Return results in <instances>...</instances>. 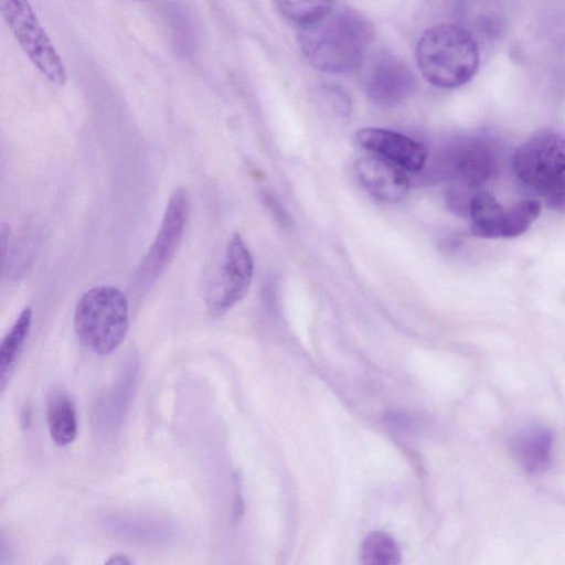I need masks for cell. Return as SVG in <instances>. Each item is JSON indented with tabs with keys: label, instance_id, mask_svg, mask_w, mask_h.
Returning <instances> with one entry per match:
<instances>
[{
	"label": "cell",
	"instance_id": "cell-1",
	"mask_svg": "<svg viewBox=\"0 0 565 565\" xmlns=\"http://www.w3.org/2000/svg\"><path fill=\"white\" fill-rule=\"evenodd\" d=\"M373 39L371 23L349 8L332 9L318 21L302 26L299 46L316 68L327 73H347L364 58Z\"/></svg>",
	"mask_w": 565,
	"mask_h": 565
},
{
	"label": "cell",
	"instance_id": "cell-2",
	"mask_svg": "<svg viewBox=\"0 0 565 565\" xmlns=\"http://www.w3.org/2000/svg\"><path fill=\"white\" fill-rule=\"evenodd\" d=\"M418 67L434 86L456 88L468 83L479 65L478 42L458 24L426 30L416 47Z\"/></svg>",
	"mask_w": 565,
	"mask_h": 565
},
{
	"label": "cell",
	"instance_id": "cell-3",
	"mask_svg": "<svg viewBox=\"0 0 565 565\" xmlns=\"http://www.w3.org/2000/svg\"><path fill=\"white\" fill-rule=\"evenodd\" d=\"M129 328V305L117 287L99 285L82 295L74 311L78 340L98 355L113 353Z\"/></svg>",
	"mask_w": 565,
	"mask_h": 565
},
{
	"label": "cell",
	"instance_id": "cell-4",
	"mask_svg": "<svg viewBox=\"0 0 565 565\" xmlns=\"http://www.w3.org/2000/svg\"><path fill=\"white\" fill-rule=\"evenodd\" d=\"M493 162L490 145L483 138H465L446 149L441 173L450 182L446 195L449 207L457 213L467 212L473 190L489 179Z\"/></svg>",
	"mask_w": 565,
	"mask_h": 565
},
{
	"label": "cell",
	"instance_id": "cell-5",
	"mask_svg": "<svg viewBox=\"0 0 565 565\" xmlns=\"http://www.w3.org/2000/svg\"><path fill=\"white\" fill-rule=\"evenodd\" d=\"M0 12L14 39L38 68L52 84L63 86L65 65L38 20L28 0H0Z\"/></svg>",
	"mask_w": 565,
	"mask_h": 565
},
{
	"label": "cell",
	"instance_id": "cell-6",
	"mask_svg": "<svg viewBox=\"0 0 565 565\" xmlns=\"http://www.w3.org/2000/svg\"><path fill=\"white\" fill-rule=\"evenodd\" d=\"M253 275V257L242 236L234 233L227 242L221 267L206 291L209 312L220 316L232 309L248 292Z\"/></svg>",
	"mask_w": 565,
	"mask_h": 565
},
{
	"label": "cell",
	"instance_id": "cell-7",
	"mask_svg": "<svg viewBox=\"0 0 565 565\" xmlns=\"http://www.w3.org/2000/svg\"><path fill=\"white\" fill-rule=\"evenodd\" d=\"M189 215V196L184 189H175L167 203L160 228L136 273L139 288L151 286L173 258L183 238Z\"/></svg>",
	"mask_w": 565,
	"mask_h": 565
},
{
	"label": "cell",
	"instance_id": "cell-8",
	"mask_svg": "<svg viewBox=\"0 0 565 565\" xmlns=\"http://www.w3.org/2000/svg\"><path fill=\"white\" fill-rule=\"evenodd\" d=\"M518 179L539 192L565 175V138L544 130L527 139L512 160Z\"/></svg>",
	"mask_w": 565,
	"mask_h": 565
},
{
	"label": "cell",
	"instance_id": "cell-9",
	"mask_svg": "<svg viewBox=\"0 0 565 565\" xmlns=\"http://www.w3.org/2000/svg\"><path fill=\"white\" fill-rule=\"evenodd\" d=\"M366 96L383 108L396 107L406 102L416 89V78L408 65L388 52L372 56L363 72Z\"/></svg>",
	"mask_w": 565,
	"mask_h": 565
},
{
	"label": "cell",
	"instance_id": "cell-10",
	"mask_svg": "<svg viewBox=\"0 0 565 565\" xmlns=\"http://www.w3.org/2000/svg\"><path fill=\"white\" fill-rule=\"evenodd\" d=\"M356 142L405 171L420 172L427 162V150L418 141L382 128H363L355 134Z\"/></svg>",
	"mask_w": 565,
	"mask_h": 565
},
{
	"label": "cell",
	"instance_id": "cell-11",
	"mask_svg": "<svg viewBox=\"0 0 565 565\" xmlns=\"http://www.w3.org/2000/svg\"><path fill=\"white\" fill-rule=\"evenodd\" d=\"M354 173L361 186L381 202H401L409 192V179L405 170L382 157L359 159L354 164Z\"/></svg>",
	"mask_w": 565,
	"mask_h": 565
},
{
	"label": "cell",
	"instance_id": "cell-12",
	"mask_svg": "<svg viewBox=\"0 0 565 565\" xmlns=\"http://www.w3.org/2000/svg\"><path fill=\"white\" fill-rule=\"evenodd\" d=\"M457 18L472 38L478 41H494L505 28V14L500 0H457Z\"/></svg>",
	"mask_w": 565,
	"mask_h": 565
},
{
	"label": "cell",
	"instance_id": "cell-13",
	"mask_svg": "<svg viewBox=\"0 0 565 565\" xmlns=\"http://www.w3.org/2000/svg\"><path fill=\"white\" fill-rule=\"evenodd\" d=\"M552 446V431L537 424L522 427L510 440L513 457L530 473H540L547 469Z\"/></svg>",
	"mask_w": 565,
	"mask_h": 565
},
{
	"label": "cell",
	"instance_id": "cell-14",
	"mask_svg": "<svg viewBox=\"0 0 565 565\" xmlns=\"http://www.w3.org/2000/svg\"><path fill=\"white\" fill-rule=\"evenodd\" d=\"M46 418L52 440L61 447L72 444L78 431L75 406L70 396L60 390L47 398Z\"/></svg>",
	"mask_w": 565,
	"mask_h": 565
},
{
	"label": "cell",
	"instance_id": "cell-15",
	"mask_svg": "<svg viewBox=\"0 0 565 565\" xmlns=\"http://www.w3.org/2000/svg\"><path fill=\"white\" fill-rule=\"evenodd\" d=\"M471 232L481 238L501 237L505 209L487 191H477L470 199L468 213Z\"/></svg>",
	"mask_w": 565,
	"mask_h": 565
},
{
	"label": "cell",
	"instance_id": "cell-16",
	"mask_svg": "<svg viewBox=\"0 0 565 565\" xmlns=\"http://www.w3.org/2000/svg\"><path fill=\"white\" fill-rule=\"evenodd\" d=\"M32 309L26 307L3 338L0 345V388L4 391L19 361L23 343L30 332Z\"/></svg>",
	"mask_w": 565,
	"mask_h": 565
},
{
	"label": "cell",
	"instance_id": "cell-17",
	"mask_svg": "<svg viewBox=\"0 0 565 565\" xmlns=\"http://www.w3.org/2000/svg\"><path fill=\"white\" fill-rule=\"evenodd\" d=\"M279 14L299 28L309 25L333 9L334 0H274Z\"/></svg>",
	"mask_w": 565,
	"mask_h": 565
},
{
	"label": "cell",
	"instance_id": "cell-18",
	"mask_svg": "<svg viewBox=\"0 0 565 565\" xmlns=\"http://www.w3.org/2000/svg\"><path fill=\"white\" fill-rule=\"evenodd\" d=\"M361 562L364 565H396L401 562V551L390 534L374 531L363 540Z\"/></svg>",
	"mask_w": 565,
	"mask_h": 565
},
{
	"label": "cell",
	"instance_id": "cell-19",
	"mask_svg": "<svg viewBox=\"0 0 565 565\" xmlns=\"http://www.w3.org/2000/svg\"><path fill=\"white\" fill-rule=\"evenodd\" d=\"M540 212V202L532 199L520 201L505 210L501 237L511 238L522 235L539 217Z\"/></svg>",
	"mask_w": 565,
	"mask_h": 565
},
{
	"label": "cell",
	"instance_id": "cell-20",
	"mask_svg": "<svg viewBox=\"0 0 565 565\" xmlns=\"http://www.w3.org/2000/svg\"><path fill=\"white\" fill-rule=\"evenodd\" d=\"M539 193L548 209L555 212H565V175L553 181Z\"/></svg>",
	"mask_w": 565,
	"mask_h": 565
},
{
	"label": "cell",
	"instance_id": "cell-21",
	"mask_svg": "<svg viewBox=\"0 0 565 565\" xmlns=\"http://www.w3.org/2000/svg\"><path fill=\"white\" fill-rule=\"evenodd\" d=\"M132 561L127 556L126 554L117 553L111 555L108 561H106V564L108 565H129Z\"/></svg>",
	"mask_w": 565,
	"mask_h": 565
},
{
	"label": "cell",
	"instance_id": "cell-22",
	"mask_svg": "<svg viewBox=\"0 0 565 565\" xmlns=\"http://www.w3.org/2000/svg\"><path fill=\"white\" fill-rule=\"evenodd\" d=\"M21 425L25 428L31 422V412L29 408H23L20 415Z\"/></svg>",
	"mask_w": 565,
	"mask_h": 565
},
{
	"label": "cell",
	"instance_id": "cell-23",
	"mask_svg": "<svg viewBox=\"0 0 565 565\" xmlns=\"http://www.w3.org/2000/svg\"><path fill=\"white\" fill-rule=\"evenodd\" d=\"M137 1H141V0H137Z\"/></svg>",
	"mask_w": 565,
	"mask_h": 565
}]
</instances>
